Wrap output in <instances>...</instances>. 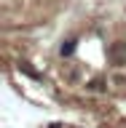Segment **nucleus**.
<instances>
[{"label":"nucleus","mask_w":126,"mask_h":128,"mask_svg":"<svg viewBox=\"0 0 126 128\" xmlns=\"http://www.w3.org/2000/svg\"><path fill=\"white\" fill-rule=\"evenodd\" d=\"M72 48H75V40H67V43H62V54H72Z\"/></svg>","instance_id":"1"},{"label":"nucleus","mask_w":126,"mask_h":128,"mask_svg":"<svg viewBox=\"0 0 126 128\" xmlns=\"http://www.w3.org/2000/svg\"><path fill=\"white\" fill-rule=\"evenodd\" d=\"M67 80H78V67H72V70L67 72Z\"/></svg>","instance_id":"2"},{"label":"nucleus","mask_w":126,"mask_h":128,"mask_svg":"<svg viewBox=\"0 0 126 128\" xmlns=\"http://www.w3.org/2000/svg\"><path fill=\"white\" fill-rule=\"evenodd\" d=\"M91 91H102V80H94L91 83Z\"/></svg>","instance_id":"3"}]
</instances>
